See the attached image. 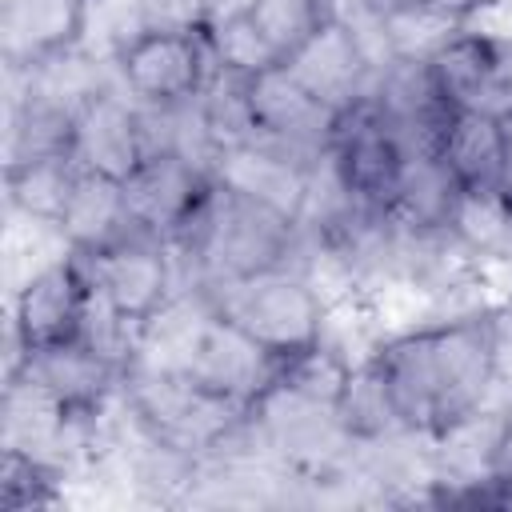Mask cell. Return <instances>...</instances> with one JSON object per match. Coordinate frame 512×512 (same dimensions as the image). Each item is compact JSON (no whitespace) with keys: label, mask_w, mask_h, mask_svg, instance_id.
Here are the masks:
<instances>
[{"label":"cell","mask_w":512,"mask_h":512,"mask_svg":"<svg viewBox=\"0 0 512 512\" xmlns=\"http://www.w3.org/2000/svg\"><path fill=\"white\" fill-rule=\"evenodd\" d=\"M116 72L124 92L148 108H180L208 84L212 44L204 24H148L116 44Z\"/></svg>","instance_id":"cell-3"},{"label":"cell","mask_w":512,"mask_h":512,"mask_svg":"<svg viewBox=\"0 0 512 512\" xmlns=\"http://www.w3.org/2000/svg\"><path fill=\"white\" fill-rule=\"evenodd\" d=\"M220 288L224 292L216 300V316L244 332L276 364L304 356L320 344L324 304L304 280H292L280 268H272L240 280H220Z\"/></svg>","instance_id":"cell-2"},{"label":"cell","mask_w":512,"mask_h":512,"mask_svg":"<svg viewBox=\"0 0 512 512\" xmlns=\"http://www.w3.org/2000/svg\"><path fill=\"white\" fill-rule=\"evenodd\" d=\"M404 428L468 424L496 380V316H464L408 332L372 356Z\"/></svg>","instance_id":"cell-1"},{"label":"cell","mask_w":512,"mask_h":512,"mask_svg":"<svg viewBox=\"0 0 512 512\" xmlns=\"http://www.w3.org/2000/svg\"><path fill=\"white\" fill-rule=\"evenodd\" d=\"M96 280L80 252H68L28 276V284L16 292V344L24 356L84 340L92 328L96 308Z\"/></svg>","instance_id":"cell-4"}]
</instances>
